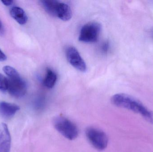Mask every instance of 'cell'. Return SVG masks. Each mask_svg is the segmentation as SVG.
Instances as JSON below:
<instances>
[{
    "mask_svg": "<svg viewBox=\"0 0 153 152\" xmlns=\"http://www.w3.org/2000/svg\"><path fill=\"white\" fill-rule=\"evenodd\" d=\"M11 136L8 127L4 123L0 124V152H10Z\"/></svg>",
    "mask_w": 153,
    "mask_h": 152,
    "instance_id": "cell-8",
    "label": "cell"
},
{
    "mask_svg": "<svg viewBox=\"0 0 153 152\" xmlns=\"http://www.w3.org/2000/svg\"><path fill=\"white\" fill-rule=\"evenodd\" d=\"M101 26L97 22H90L84 25L80 30L78 39L85 43H94L99 39Z\"/></svg>",
    "mask_w": 153,
    "mask_h": 152,
    "instance_id": "cell-5",
    "label": "cell"
},
{
    "mask_svg": "<svg viewBox=\"0 0 153 152\" xmlns=\"http://www.w3.org/2000/svg\"><path fill=\"white\" fill-rule=\"evenodd\" d=\"M66 58L69 63L81 72H86L87 66L79 52L74 46H69L65 51Z\"/></svg>",
    "mask_w": 153,
    "mask_h": 152,
    "instance_id": "cell-7",
    "label": "cell"
},
{
    "mask_svg": "<svg viewBox=\"0 0 153 152\" xmlns=\"http://www.w3.org/2000/svg\"><path fill=\"white\" fill-rule=\"evenodd\" d=\"M87 140L96 150L102 151L108 146V139L106 134L101 130L94 127H88L85 132Z\"/></svg>",
    "mask_w": 153,
    "mask_h": 152,
    "instance_id": "cell-4",
    "label": "cell"
},
{
    "mask_svg": "<svg viewBox=\"0 0 153 152\" xmlns=\"http://www.w3.org/2000/svg\"><path fill=\"white\" fill-rule=\"evenodd\" d=\"M8 79L0 73V90L4 91L7 90Z\"/></svg>",
    "mask_w": 153,
    "mask_h": 152,
    "instance_id": "cell-13",
    "label": "cell"
},
{
    "mask_svg": "<svg viewBox=\"0 0 153 152\" xmlns=\"http://www.w3.org/2000/svg\"><path fill=\"white\" fill-rule=\"evenodd\" d=\"M3 70L8 77H12L19 75L15 69L9 66H5L3 68Z\"/></svg>",
    "mask_w": 153,
    "mask_h": 152,
    "instance_id": "cell-12",
    "label": "cell"
},
{
    "mask_svg": "<svg viewBox=\"0 0 153 152\" xmlns=\"http://www.w3.org/2000/svg\"><path fill=\"white\" fill-rule=\"evenodd\" d=\"M53 124L55 129L65 138L70 140L77 138L78 135L77 127L67 118L58 116L55 118Z\"/></svg>",
    "mask_w": 153,
    "mask_h": 152,
    "instance_id": "cell-3",
    "label": "cell"
},
{
    "mask_svg": "<svg viewBox=\"0 0 153 152\" xmlns=\"http://www.w3.org/2000/svg\"><path fill=\"white\" fill-rule=\"evenodd\" d=\"M109 45L108 43H105L102 46V49L103 51H108V49Z\"/></svg>",
    "mask_w": 153,
    "mask_h": 152,
    "instance_id": "cell-16",
    "label": "cell"
},
{
    "mask_svg": "<svg viewBox=\"0 0 153 152\" xmlns=\"http://www.w3.org/2000/svg\"><path fill=\"white\" fill-rule=\"evenodd\" d=\"M2 27V22L1 21V19H0V30H1V29Z\"/></svg>",
    "mask_w": 153,
    "mask_h": 152,
    "instance_id": "cell-17",
    "label": "cell"
},
{
    "mask_svg": "<svg viewBox=\"0 0 153 152\" xmlns=\"http://www.w3.org/2000/svg\"><path fill=\"white\" fill-rule=\"evenodd\" d=\"M112 104L141 115L146 120L153 124V112L134 97L124 93L114 95L111 98Z\"/></svg>",
    "mask_w": 153,
    "mask_h": 152,
    "instance_id": "cell-1",
    "label": "cell"
},
{
    "mask_svg": "<svg viewBox=\"0 0 153 152\" xmlns=\"http://www.w3.org/2000/svg\"><path fill=\"white\" fill-rule=\"evenodd\" d=\"M57 79L56 73L51 69L47 68L46 74L43 81L44 85L47 88H52L54 87Z\"/></svg>",
    "mask_w": 153,
    "mask_h": 152,
    "instance_id": "cell-11",
    "label": "cell"
},
{
    "mask_svg": "<svg viewBox=\"0 0 153 152\" xmlns=\"http://www.w3.org/2000/svg\"><path fill=\"white\" fill-rule=\"evenodd\" d=\"M19 109V107L16 104L4 101L0 102V115L4 117H13Z\"/></svg>",
    "mask_w": 153,
    "mask_h": 152,
    "instance_id": "cell-9",
    "label": "cell"
},
{
    "mask_svg": "<svg viewBox=\"0 0 153 152\" xmlns=\"http://www.w3.org/2000/svg\"><path fill=\"white\" fill-rule=\"evenodd\" d=\"M7 59L6 55L0 49V61H4Z\"/></svg>",
    "mask_w": 153,
    "mask_h": 152,
    "instance_id": "cell-14",
    "label": "cell"
},
{
    "mask_svg": "<svg viewBox=\"0 0 153 152\" xmlns=\"http://www.w3.org/2000/svg\"><path fill=\"white\" fill-rule=\"evenodd\" d=\"M11 17L20 25H24L27 23L28 17L25 12L22 8L14 6L10 11Z\"/></svg>",
    "mask_w": 153,
    "mask_h": 152,
    "instance_id": "cell-10",
    "label": "cell"
},
{
    "mask_svg": "<svg viewBox=\"0 0 153 152\" xmlns=\"http://www.w3.org/2000/svg\"><path fill=\"white\" fill-rule=\"evenodd\" d=\"M1 2L3 4H4L5 6H10V5H11L13 3V1H11V0H10V1H1Z\"/></svg>",
    "mask_w": 153,
    "mask_h": 152,
    "instance_id": "cell-15",
    "label": "cell"
},
{
    "mask_svg": "<svg viewBox=\"0 0 153 152\" xmlns=\"http://www.w3.org/2000/svg\"><path fill=\"white\" fill-rule=\"evenodd\" d=\"M40 3L48 14L64 21H68L72 17L71 7L65 3L56 0H42Z\"/></svg>",
    "mask_w": 153,
    "mask_h": 152,
    "instance_id": "cell-2",
    "label": "cell"
},
{
    "mask_svg": "<svg viewBox=\"0 0 153 152\" xmlns=\"http://www.w3.org/2000/svg\"><path fill=\"white\" fill-rule=\"evenodd\" d=\"M8 79L7 90L9 93L16 98H20L26 94L27 85L20 75L10 77Z\"/></svg>",
    "mask_w": 153,
    "mask_h": 152,
    "instance_id": "cell-6",
    "label": "cell"
}]
</instances>
